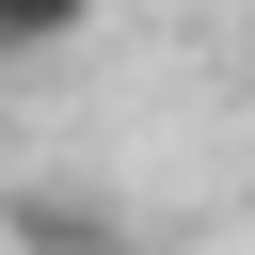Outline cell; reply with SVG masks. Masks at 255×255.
I'll list each match as a JSON object with an SVG mask.
<instances>
[{
    "label": "cell",
    "instance_id": "6da1fadb",
    "mask_svg": "<svg viewBox=\"0 0 255 255\" xmlns=\"http://www.w3.org/2000/svg\"><path fill=\"white\" fill-rule=\"evenodd\" d=\"M80 32H96V0H0V64H48Z\"/></svg>",
    "mask_w": 255,
    "mask_h": 255
},
{
    "label": "cell",
    "instance_id": "7a4b0ae2",
    "mask_svg": "<svg viewBox=\"0 0 255 255\" xmlns=\"http://www.w3.org/2000/svg\"><path fill=\"white\" fill-rule=\"evenodd\" d=\"M239 48H255V0H239Z\"/></svg>",
    "mask_w": 255,
    "mask_h": 255
}]
</instances>
